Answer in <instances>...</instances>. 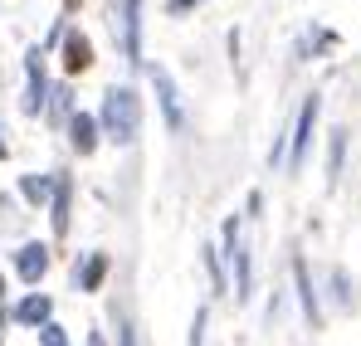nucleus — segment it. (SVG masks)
<instances>
[{
    "label": "nucleus",
    "mask_w": 361,
    "mask_h": 346,
    "mask_svg": "<svg viewBox=\"0 0 361 346\" xmlns=\"http://www.w3.org/2000/svg\"><path fill=\"white\" fill-rule=\"evenodd\" d=\"M103 132L113 137V142H137V132H142V98L132 93V88H108V98H103Z\"/></svg>",
    "instance_id": "1"
},
{
    "label": "nucleus",
    "mask_w": 361,
    "mask_h": 346,
    "mask_svg": "<svg viewBox=\"0 0 361 346\" xmlns=\"http://www.w3.org/2000/svg\"><path fill=\"white\" fill-rule=\"evenodd\" d=\"M225 254H230V264H235V297L249 302L254 273H249V249L240 244V215H235V220H225Z\"/></svg>",
    "instance_id": "2"
},
{
    "label": "nucleus",
    "mask_w": 361,
    "mask_h": 346,
    "mask_svg": "<svg viewBox=\"0 0 361 346\" xmlns=\"http://www.w3.org/2000/svg\"><path fill=\"white\" fill-rule=\"evenodd\" d=\"M317 108H322V98L312 93V98L302 103V113H298V127H293V152H288V166H293V171L302 166V156H307V142H312V122H317Z\"/></svg>",
    "instance_id": "3"
},
{
    "label": "nucleus",
    "mask_w": 361,
    "mask_h": 346,
    "mask_svg": "<svg viewBox=\"0 0 361 346\" xmlns=\"http://www.w3.org/2000/svg\"><path fill=\"white\" fill-rule=\"evenodd\" d=\"M152 83H157V98H161V113H166V127L180 132L185 127V113H180V98H176V83L166 68H152Z\"/></svg>",
    "instance_id": "4"
},
{
    "label": "nucleus",
    "mask_w": 361,
    "mask_h": 346,
    "mask_svg": "<svg viewBox=\"0 0 361 346\" xmlns=\"http://www.w3.org/2000/svg\"><path fill=\"white\" fill-rule=\"evenodd\" d=\"M88 63H93V44H88V35L68 30V35H63V68H68V73H83Z\"/></svg>",
    "instance_id": "5"
},
{
    "label": "nucleus",
    "mask_w": 361,
    "mask_h": 346,
    "mask_svg": "<svg viewBox=\"0 0 361 346\" xmlns=\"http://www.w3.org/2000/svg\"><path fill=\"white\" fill-rule=\"evenodd\" d=\"M293 283H298V297H302V317L307 327H322V312H317V297H312V283H307V264L293 259Z\"/></svg>",
    "instance_id": "6"
},
{
    "label": "nucleus",
    "mask_w": 361,
    "mask_h": 346,
    "mask_svg": "<svg viewBox=\"0 0 361 346\" xmlns=\"http://www.w3.org/2000/svg\"><path fill=\"white\" fill-rule=\"evenodd\" d=\"M15 264H20V278H25V283H39V278H44V268H49V254H44L39 244H25Z\"/></svg>",
    "instance_id": "7"
},
{
    "label": "nucleus",
    "mask_w": 361,
    "mask_h": 346,
    "mask_svg": "<svg viewBox=\"0 0 361 346\" xmlns=\"http://www.w3.org/2000/svg\"><path fill=\"white\" fill-rule=\"evenodd\" d=\"M49 312H54V302H49L44 292H30V297L15 307V317H20L25 327H44V322H49Z\"/></svg>",
    "instance_id": "8"
},
{
    "label": "nucleus",
    "mask_w": 361,
    "mask_h": 346,
    "mask_svg": "<svg viewBox=\"0 0 361 346\" xmlns=\"http://www.w3.org/2000/svg\"><path fill=\"white\" fill-rule=\"evenodd\" d=\"M68 142H73V152H78V156H88V152L98 147V122L78 113L73 122H68Z\"/></svg>",
    "instance_id": "9"
},
{
    "label": "nucleus",
    "mask_w": 361,
    "mask_h": 346,
    "mask_svg": "<svg viewBox=\"0 0 361 346\" xmlns=\"http://www.w3.org/2000/svg\"><path fill=\"white\" fill-rule=\"evenodd\" d=\"M122 25H127V58L137 63V58H142V0H127Z\"/></svg>",
    "instance_id": "10"
},
{
    "label": "nucleus",
    "mask_w": 361,
    "mask_h": 346,
    "mask_svg": "<svg viewBox=\"0 0 361 346\" xmlns=\"http://www.w3.org/2000/svg\"><path fill=\"white\" fill-rule=\"evenodd\" d=\"M73 278H78V288H83V292L103 288V278H108V254H93V259H88V264H83Z\"/></svg>",
    "instance_id": "11"
},
{
    "label": "nucleus",
    "mask_w": 361,
    "mask_h": 346,
    "mask_svg": "<svg viewBox=\"0 0 361 346\" xmlns=\"http://www.w3.org/2000/svg\"><path fill=\"white\" fill-rule=\"evenodd\" d=\"M39 103H44V68H39V54H30V98H25V108L39 113Z\"/></svg>",
    "instance_id": "12"
},
{
    "label": "nucleus",
    "mask_w": 361,
    "mask_h": 346,
    "mask_svg": "<svg viewBox=\"0 0 361 346\" xmlns=\"http://www.w3.org/2000/svg\"><path fill=\"white\" fill-rule=\"evenodd\" d=\"M54 234H68V180L59 175V185H54Z\"/></svg>",
    "instance_id": "13"
},
{
    "label": "nucleus",
    "mask_w": 361,
    "mask_h": 346,
    "mask_svg": "<svg viewBox=\"0 0 361 346\" xmlns=\"http://www.w3.org/2000/svg\"><path fill=\"white\" fill-rule=\"evenodd\" d=\"M342 156H347V132L337 127L332 132V152H327V180L337 185V175H342Z\"/></svg>",
    "instance_id": "14"
},
{
    "label": "nucleus",
    "mask_w": 361,
    "mask_h": 346,
    "mask_svg": "<svg viewBox=\"0 0 361 346\" xmlns=\"http://www.w3.org/2000/svg\"><path fill=\"white\" fill-rule=\"evenodd\" d=\"M20 190H25L35 205H44V195H49V180H44V175H25V180H20Z\"/></svg>",
    "instance_id": "15"
},
{
    "label": "nucleus",
    "mask_w": 361,
    "mask_h": 346,
    "mask_svg": "<svg viewBox=\"0 0 361 346\" xmlns=\"http://www.w3.org/2000/svg\"><path fill=\"white\" fill-rule=\"evenodd\" d=\"M39 342H44V346H63V332H59V327H49V322H44V327H39Z\"/></svg>",
    "instance_id": "16"
},
{
    "label": "nucleus",
    "mask_w": 361,
    "mask_h": 346,
    "mask_svg": "<svg viewBox=\"0 0 361 346\" xmlns=\"http://www.w3.org/2000/svg\"><path fill=\"white\" fill-rule=\"evenodd\" d=\"M200 0H171V15H185V10H195Z\"/></svg>",
    "instance_id": "17"
},
{
    "label": "nucleus",
    "mask_w": 361,
    "mask_h": 346,
    "mask_svg": "<svg viewBox=\"0 0 361 346\" xmlns=\"http://www.w3.org/2000/svg\"><path fill=\"white\" fill-rule=\"evenodd\" d=\"M118 337H122V346H137V332H132V327H122Z\"/></svg>",
    "instance_id": "18"
},
{
    "label": "nucleus",
    "mask_w": 361,
    "mask_h": 346,
    "mask_svg": "<svg viewBox=\"0 0 361 346\" xmlns=\"http://www.w3.org/2000/svg\"><path fill=\"white\" fill-rule=\"evenodd\" d=\"M88 346H108V342H103V332H93V337H88Z\"/></svg>",
    "instance_id": "19"
},
{
    "label": "nucleus",
    "mask_w": 361,
    "mask_h": 346,
    "mask_svg": "<svg viewBox=\"0 0 361 346\" xmlns=\"http://www.w3.org/2000/svg\"><path fill=\"white\" fill-rule=\"evenodd\" d=\"M0 302H5V278H0Z\"/></svg>",
    "instance_id": "20"
},
{
    "label": "nucleus",
    "mask_w": 361,
    "mask_h": 346,
    "mask_svg": "<svg viewBox=\"0 0 361 346\" xmlns=\"http://www.w3.org/2000/svg\"><path fill=\"white\" fill-rule=\"evenodd\" d=\"M0 156H5V137H0Z\"/></svg>",
    "instance_id": "21"
},
{
    "label": "nucleus",
    "mask_w": 361,
    "mask_h": 346,
    "mask_svg": "<svg viewBox=\"0 0 361 346\" xmlns=\"http://www.w3.org/2000/svg\"><path fill=\"white\" fill-rule=\"evenodd\" d=\"M63 5H78V0H63Z\"/></svg>",
    "instance_id": "22"
}]
</instances>
